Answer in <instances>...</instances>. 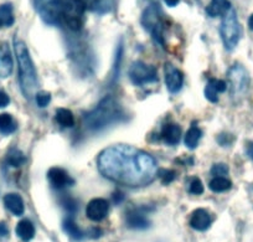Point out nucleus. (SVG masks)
Here are the masks:
<instances>
[{
  "mask_svg": "<svg viewBox=\"0 0 253 242\" xmlns=\"http://www.w3.org/2000/svg\"><path fill=\"white\" fill-rule=\"evenodd\" d=\"M97 167L107 179L132 188L152 184L159 172L152 154L126 144L103 149L97 158Z\"/></svg>",
  "mask_w": 253,
  "mask_h": 242,
  "instance_id": "nucleus-1",
  "label": "nucleus"
},
{
  "mask_svg": "<svg viewBox=\"0 0 253 242\" xmlns=\"http://www.w3.org/2000/svg\"><path fill=\"white\" fill-rule=\"evenodd\" d=\"M126 119V113L121 104L112 96H107L91 112L86 113L84 122L86 128L99 132Z\"/></svg>",
  "mask_w": 253,
  "mask_h": 242,
  "instance_id": "nucleus-2",
  "label": "nucleus"
},
{
  "mask_svg": "<svg viewBox=\"0 0 253 242\" xmlns=\"http://www.w3.org/2000/svg\"><path fill=\"white\" fill-rule=\"evenodd\" d=\"M14 51L19 66V82H20L21 92L26 99H31L38 94V73L35 65L31 60L28 46L23 40H14Z\"/></svg>",
  "mask_w": 253,
  "mask_h": 242,
  "instance_id": "nucleus-3",
  "label": "nucleus"
},
{
  "mask_svg": "<svg viewBox=\"0 0 253 242\" xmlns=\"http://www.w3.org/2000/svg\"><path fill=\"white\" fill-rule=\"evenodd\" d=\"M143 28L152 34L155 43L160 46H164V24H163L162 9L158 4H150L145 10L143 11L142 19H140Z\"/></svg>",
  "mask_w": 253,
  "mask_h": 242,
  "instance_id": "nucleus-4",
  "label": "nucleus"
},
{
  "mask_svg": "<svg viewBox=\"0 0 253 242\" xmlns=\"http://www.w3.org/2000/svg\"><path fill=\"white\" fill-rule=\"evenodd\" d=\"M220 34L223 46L227 51H232L238 45L241 38V25L238 23L237 14L233 9H231L227 14L223 15Z\"/></svg>",
  "mask_w": 253,
  "mask_h": 242,
  "instance_id": "nucleus-5",
  "label": "nucleus"
},
{
  "mask_svg": "<svg viewBox=\"0 0 253 242\" xmlns=\"http://www.w3.org/2000/svg\"><path fill=\"white\" fill-rule=\"evenodd\" d=\"M84 9L81 0H63L62 20L74 31H80L84 24Z\"/></svg>",
  "mask_w": 253,
  "mask_h": 242,
  "instance_id": "nucleus-6",
  "label": "nucleus"
},
{
  "mask_svg": "<svg viewBox=\"0 0 253 242\" xmlns=\"http://www.w3.org/2000/svg\"><path fill=\"white\" fill-rule=\"evenodd\" d=\"M63 0H35V9L47 25H58L62 20Z\"/></svg>",
  "mask_w": 253,
  "mask_h": 242,
  "instance_id": "nucleus-7",
  "label": "nucleus"
},
{
  "mask_svg": "<svg viewBox=\"0 0 253 242\" xmlns=\"http://www.w3.org/2000/svg\"><path fill=\"white\" fill-rule=\"evenodd\" d=\"M228 81L231 86V95L233 98L242 97L250 86V76L246 68L240 63H236L228 70Z\"/></svg>",
  "mask_w": 253,
  "mask_h": 242,
  "instance_id": "nucleus-8",
  "label": "nucleus"
},
{
  "mask_svg": "<svg viewBox=\"0 0 253 242\" xmlns=\"http://www.w3.org/2000/svg\"><path fill=\"white\" fill-rule=\"evenodd\" d=\"M129 78L137 86L158 82V72L154 66L148 65L142 61H135L129 68Z\"/></svg>",
  "mask_w": 253,
  "mask_h": 242,
  "instance_id": "nucleus-9",
  "label": "nucleus"
},
{
  "mask_svg": "<svg viewBox=\"0 0 253 242\" xmlns=\"http://www.w3.org/2000/svg\"><path fill=\"white\" fill-rule=\"evenodd\" d=\"M164 76H165V85L168 90L171 94H176L181 90L182 84H184V76L179 68L175 67L171 63H165L164 65Z\"/></svg>",
  "mask_w": 253,
  "mask_h": 242,
  "instance_id": "nucleus-10",
  "label": "nucleus"
},
{
  "mask_svg": "<svg viewBox=\"0 0 253 242\" xmlns=\"http://www.w3.org/2000/svg\"><path fill=\"white\" fill-rule=\"evenodd\" d=\"M108 201L102 197H96V199H92L87 205L86 215L92 221H102L108 214Z\"/></svg>",
  "mask_w": 253,
  "mask_h": 242,
  "instance_id": "nucleus-11",
  "label": "nucleus"
},
{
  "mask_svg": "<svg viewBox=\"0 0 253 242\" xmlns=\"http://www.w3.org/2000/svg\"><path fill=\"white\" fill-rule=\"evenodd\" d=\"M47 178L55 189L62 190L65 188L72 187L75 184L74 179L69 175L66 170L61 168H51L47 173Z\"/></svg>",
  "mask_w": 253,
  "mask_h": 242,
  "instance_id": "nucleus-12",
  "label": "nucleus"
},
{
  "mask_svg": "<svg viewBox=\"0 0 253 242\" xmlns=\"http://www.w3.org/2000/svg\"><path fill=\"white\" fill-rule=\"evenodd\" d=\"M81 3L84 4L86 10L104 15L113 10L116 0H81Z\"/></svg>",
  "mask_w": 253,
  "mask_h": 242,
  "instance_id": "nucleus-13",
  "label": "nucleus"
},
{
  "mask_svg": "<svg viewBox=\"0 0 253 242\" xmlns=\"http://www.w3.org/2000/svg\"><path fill=\"white\" fill-rule=\"evenodd\" d=\"M212 219L205 209H196L190 217V226L198 231H205L210 227Z\"/></svg>",
  "mask_w": 253,
  "mask_h": 242,
  "instance_id": "nucleus-14",
  "label": "nucleus"
},
{
  "mask_svg": "<svg viewBox=\"0 0 253 242\" xmlns=\"http://www.w3.org/2000/svg\"><path fill=\"white\" fill-rule=\"evenodd\" d=\"M13 56H11L8 44H1V48H0V77H9L13 72Z\"/></svg>",
  "mask_w": 253,
  "mask_h": 242,
  "instance_id": "nucleus-15",
  "label": "nucleus"
},
{
  "mask_svg": "<svg viewBox=\"0 0 253 242\" xmlns=\"http://www.w3.org/2000/svg\"><path fill=\"white\" fill-rule=\"evenodd\" d=\"M126 225L130 227V229H135V230H144L148 229L150 226L149 220L145 217L144 214L139 211V210H130L128 211L126 216Z\"/></svg>",
  "mask_w": 253,
  "mask_h": 242,
  "instance_id": "nucleus-16",
  "label": "nucleus"
},
{
  "mask_svg": "<svg viewBox=\"0 0 253 242\" xmlns=\"http://www.w3.org/2000/svg\"><path fill=\"white\" fill-rule=\"evenodd\" d=\"M4 205L15 216H21L24 214V210H25L23 199H21L20 195L15 194V193H10V194H6L4 196Z\"/></svg>",
  "mask_w": 253,
  "mask_h": 242,
  "instance_id": "nucleus-17",
  "label": "nucleus"
},
{
  "mask_svg": "<svg viewBox=\"0 0 253 242\" xmlns=\"http://www.w3.org/2000/svg\"><path fill=\"white\" fill-rule=\"evenodd\" d=\"M231 9L230 0H211L206 8V14L211 18H218L227 14Z\"/></svg>",
  "mask_w": 253,
  "mask_h": 242,
  "instance_id": "nucleus-18",
  "label": "nucleus"
},
{
  "mask_svg": "<svg viewBox=\"0 0 253 242\" xmlns=\"http://www.w3.org/2000/svg\"><path fill=\"white\" fill-rule=\"evenodd\" d=\"M181 138V128L175 123H169L163 127L162 139L168 145H175Z\"/></svg>",
  "mask_w": 253,
  "mask_h": 242,
  "instance_id": "nucleus-19",
  "label": "nucleus"
},
{
  "mask_svg": "<svg viewBox=\"0 0 253 242\" xmlns=\"http://www.w3.org/2000/svg\"><path fill=\"white\" fill-rule=\"evenodd\" d=\"M16 235L23 240L24 242H29L35 236V226L33 222L28 219H24L16 225Z\"/></svg>",
  "mask_w": 253,
  "mask_h": 242,
  "instance_id": "nucleus-20",
  "label": "nucleus"
},
{
  "mask_svg": "<svg viewBox=\"0 0 253 242\" xmlns=\"http://www.w3.org/2000/svg\"><path fill=\"white\" fill-rule=\"evenodd\" d=\"M15 23L14 16V8L10 3H5L0 5V29L10 28Z\"/></svg>",
  "mask_w": 253,
  "mask_h": 242,
  "instance_id": "nucleus-21",
  "label": "nucleus"
},
{
  "mask_svg": "<svg viewBox=\"0 0 253 242\" xmlns=\"http://www.w3.org/2000/svg\"><path fill=\"white\" fill-rule=\"evenodd\" d=\"M62 227L63 231L66 232L71 239L76 240V241H80V240H82L84 237V231L77 226V224L75 222V220L72 217H66V219L63 220Z\"/></svg>",
  "mask_w": 253,
  "mask_h": 242,
  "instance_id": "nucleus-22",
  "label": "nucleus"
},
{
  "mask_svg": "<svg viewBox=\"0 0 253 242\" xmlns=\"http://www.w3.org/2000/svg\"><path fill=\"white\" fill-rule=\"evenodd\" d=\"M16 129H18V123L11 114H0V133L4 136H9V134H13Z\"/></svg>",
  "mask_w": 253,
  "mask_h": 242,
  "instance_id": "nucleus-23",
  "label": "nucleus"
},
{
  "mask_svg": "<svg viewBox=\"0 0 253 242\" xmlns=\"http://www.w3.org/2000/svg\"><path fill=\"white\" fill-rule=\"evenodd\" d=\"M55 119L63 128H71L75 126V117L72 112L67 108H58L56 111Z\"/></svg>",
  "mask_w": 253,
  "mask_h": 242,
  "instance_id": "nucleus-24",
  "label": "nucleus"
},
{
  "mask_svg": "<svg viewBox=\"0 0 253 242\" xmlns=\"http://www.w3.org/2000/svg\"><path fill=\"white\" fill-rule=\"evenodd\" d=\"M201 137H203L201 129L198 127H191L185 134V145L189 149H195L199 145Z\"/></svg>",
  "mask_w": 253,
  "mask_h": 242,
  "instance_id": "nucleus-25",
  "label": "nucleus"
},
{
  "mask_svg": "<svg viewBox=\"0 0 253 242\" xmlns=\"http://www.w3.org/2000/svg\"><path fill=\"white\" fill-rule=\"evenodd\" d=\"M231 187H232V183H231L230 179L225 177H215L209 183V188L213 193H225L230 190Z\"/></svg>",
  "mask_w": 253,
  "mask_h": 242,
  "instance_id": "nucleus-26",
  "label": "nucleus"
},
{
  "mask_svg": "<svg viewBox=\"0 0 253 242\" xmlns=\"http://www.w3.org/2000/svg\"><path fill=\"white\" fill-rule=\"evenodd\" d=\"M6 161H8V164L10 167L19 168L25 163L26 158L20 150H18V149H11L8 153V156H6Z\"/></svg>",
  "mask_w": 253,
  "mask_h": 242,
  "instance_id": "nucleus-27",
  "label": "nucleus"
},
{
  "mask_svg": "<svg viewBox=\"0 0 253 242\" xmlns=\"http://www.w3.org/2000/svg\"><path fill=\"white\" fill-rule=\"evenodd\" d=\"M158 177L160 178L162 183L164 185H169L170 183H172L176 178V173L171 169H159L158 172Z\"/></svg>",
  "mask_w": 253,
  "mask_h": 242,
  "instance_id": "nucleus-28",
  "label": "nucleus"
},
{
  "mask_svg": "<svg viewBox=\"0 0 253 242\" xmlns=\"http://www.w3.org/2000/svg\"><path fill=\"white\" fill-rule=\"evenodd\" d=\"M189 192H190V194H193V195L203 194L204 185L199 178H194V179L191 180V183H190V185H189Z\"/></svg>",
  "mask_w": 253,
  "mask_h": 242,
  "instance_id": "nucleus-29",
  "label": "nucleus"
},
{
  "mask_svg": "<svg viewBox=\"0 0 253 242\" xmlns=\"http://www.w3.org/2000/svg\"><path fill=\"white\" fill-rule=\"evenodd\" d=\"M35 101H36V104H38L39 107L43 108V107H46L51 102V95L48 94V92H45V91L38 92L35 96Z\"/></svg>",
  "mask_w": 253,
  "mask_h": 242,
  "instance_id": "nucleus-30",
  "label": "nucleus"
},
{
  "mask_svg": "<svg viewBox=\"0 0 253 242\" xmlns=\"http://www.w3.org/2000/svg\"><path fill=\"white\" fill-rule=\"evenodd\" d=\"M122 57H123V43L121 41L119 46L117 48V52H116V66H114V80L117 78L119 72V66H121L122 62Z\"/></svg>",
  "mask_w": 253,
  "mask_h": 242,
  "instance_id": "nucleus-31",
  "label": "nucleus"
},
{
  "mask_svg": "<svg viewBox=\"0 0 253 242\" xmlns=\"http://www.w3.org/2000/svg\"><path fill=\"white\" fill-rule=\"evenodd\" d=\"M204 94H205L206 98H208L210 102H212V103L218 102V92L216 91L210 84H208V86L205 87V92H204Z\"/></svg>",
  "mask_w": 253,
  "mask_h": 242,
  "instance_id": "nucleus-32",
  "label": "nucleus"
},
{
  "mask_svg": "<svg viewBox=\"0 0 253 242\" xmlns=\"http://www.w3.org/2000/svg\"><path fill=\"white\" fill-rule=\"evenodd\" d=\"M211 173H212L213 177H225L228 173V167L226 164H222V163H218V164L213 165Z\"/></svg>",
  "mask_w": 253,
  "mask_h": 242,
  "instance_id": "nucleus-33",
  "label": "nucleus"
},
{
  "mask_svg": "<svg viewBox=\"0 0 253 242\" xmlns=\"http://www.w3.org/2000/svg\"><path fill=\"white\" fill-rule=\"evenodd\" d=\"M209 84H210L218 94H222V92H225L226 89H227V84H226L223 80H216V78H212V80H210Z\"/></svg>",
  "mask_w": 253,
  "mask_h": 242,
  "instance_id": "nucleus-34",
  "label": "nucleus"
},
{
  "mask_svg": "<svg viewBox=\"0 0 253 242\" xmlns=\"http://www.w3.org/2000/svg\"><path fill=\"white\" fill-rule=\"evenodd\" d=\"M62 205H63V207L67 210V211L72 212V214H74V212L77 210L76 201H75L74 199H71V197H63Z\"/></svg>",
  "mask_w": 253,
  "mask_h": 242,
  "instance_id": "nucleus-35",
  "label": "nucleus"
},
{
  "mask_svg": "<svg viewBox=\"0 0 253 242\" xmlns=\"http://www.w3.org/2000/svg\"><path fill=\"white\" fill-rule=\"evenodd\" d=\"M9 103H10V97L0 90V108H5L9 106Z\"/></svg>",
  "mask_w": 253,
  "mask_h": 242,
  "instance_id": "nucleus-36",
  "label": "nucleus"
},
{
  "mask_svg": "<svg viewBox=\"0 0 253 242\" xmlns=\"http://www.w3.org/2000/svg\"><path fill=\"white\" fill-rule=\"evenodd\" d=\"M9 236L8 225L5 222H0V241Z\"/></svg>",
  "mask_w": 253,
  "mask_h": 242,
  "instance_id": "nucleus-37",
  "label": "nucleus"
},
{
  "mask_svg": "<svg viewBox=\"0 0 253 242\" xmlns=\"http://www.w3.org/2000/svg\"><path fill=\"white\" fill-rule=\"evenodd\" d=\"M124 200V194L122 192H116L113 194V201L116 202V204H121L122 201Z\"/></svg>",
  "mask_w": 253,
  "mask_h": 242,
  "instance_id": "nucleus-38",
  "label": "nucleus"
},
{
  "mask_svg": "<svg viewBox=\"0 0 253 242\" xmlns=\"http://www.w3.org/2000/svg\"><path fill=\"white\" fill-rule=\"evenodd\" d=\"M246 151H247V155L253 160V142H248L247 146H246Z\"/></svg>",
  "mask_w": 253,
  "mask_h": 242,
  "instance_id": "nucleus-39",
  "label": "nucleus"
},
{
  "mask_svg": "<svg viewBox=\"0 0 253 242\" xmlns=\"http://www.w3.org/2000/svg\"><path fill=\"white\" fill-rule=\"evenodd\" d=\"M164 1L169 8H174V6H176L180 3V0H164Z\"/></svg>",
  "mask_w": 253,
  "mask_h": 242,
  "instance_id": "nucleus-40",
  "label": "nucleus"
},
{
  "mask_svg": "<svg viewBox=\"0 0 253 242\" xmlns=\"http://www.w3.org/2000/svg\"><path fill=\"white\" fill-rule=\"evenodd\" d=\"M248 28L253 31V14L250 16V19H248Z\"/></svg>",
  "mask_w": 253,
  "mask_h": 242,
  "instance_id": "nucleus-41",
  "label": "nucleus"
}]
</instances>
